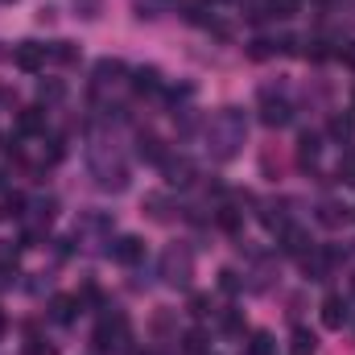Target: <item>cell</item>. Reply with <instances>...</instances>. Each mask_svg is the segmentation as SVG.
I'll use <instances>...</instances> for the list:
<instances>
[{"mask_svg": "<svg viewBox=\"0 0 355 355\" xmlns=\"http://www.w3.org/2000/svg\"><path fill=\"white\" fill-rule=\"evenodd\" d=\"M261 120H265L268 128H285V124L293 120V107H289V99H281V95L265 91V95H261Z\"/></svg>", "mask_w": 355, "mask_h": 355, "instance_id": "6", "label": "cell"}, {"mask_svg": "<svg viewBox=\"0 0 355 355\" xmlns=\"http://www.w3.org/2000/svg\"><path fill=\"white\" fill-rule=\"evenodd\" d=\"M335 174H339L343 186H355V149H352V153H343V162H339V170H335Z\"/></svg>", "mask_w": 355, "mask_h": 355, "instance_id": "28", "label": "cell"}, {"mask_svg": "<svg viewBox=\"0 0 355 355\" xmlns=\"http://www.w3.org/2000/svg\"><path fill=\"white\" fill-rule=\"evenodd\" d=\"M62 95H67V83H58V79H42L37 83V99L42 103H58Z\"/></svg>", "mask_w": 355, "mask_h": 355, "instance_id": "20", "label": "cell"}, {"mask_svg": "<svg viewBox=\"0 0 355 355\" xmlns=\"http://www.w3.org/2000/svg\"><path fill=\"white\" fill-rule=\"evenodd\" d=\"M322 322H327L331 331H339V327L347 322V302H343L339 293H327V297H322Z\"/></svg>", "mask_w": 355, "mask_h": 355, "instance_id": "12", "label": "cell"}, {"mask_svg": "<svg viewBox=\"0 0 355 355\" xmlns=\"http://www.w3.org/2000/svg\"><path fill=\"white\" fill-rule=\"evenodd\" d=\"M289 352H293V355H314V352H318V335H314V331H306V327H297V331H293V339H289Z\"/></svg>", "mask_w": 355, "mask_h": 355, "instance_id": "16", "label": "cell"}, {"mask_svg": "<svg viewBox=\"0 0 355 355\" xmlns=\"http://www.w3.org/2000/svg\"><path fill=\"white\" fill-rule=\"evenodd\" d=\"M240 285H244V281H240L236 268H223V272H219V289H223V293H240Z\"/></svg>", "mask_w": 355, "mask_h": 355, "instance_id": "31", "label": "cell"}, {"mask_svg": "<svg viewBox=\"0 0 355 355\" xmlns=\"http://www.w3.org/2000/svg\"><path fill=\"white\" fill-rule=\"evenodd\" d=\"M335 50H331V42L327 37H314V42H306V58H314V62H322V58H331Z\"/></svg>", "mask_w": 355, "mask_h": 355, "instance_id": "26", "label": "cell"}, {"mask_svg": "<svg viewBox=\"0 0 355 355\" xmlns=\"http://www.w3.org/2000/svg\"><path fill=\"white\" fill-rule=\"evenodd\" d=\"M112 261L116 265H141L145 261V244L137 240V236H120V240H112Z\"/></svg>", "mask_w": 355, "mask_h": 355, "instance_id": "7", "label": "cell"}, {"mask_svg": "<svg viewBox=\"0 0 355 355\" xmlns=\"http://www.w3.org/2000/svg\"><path fill=\"white\" fill-rule=\"evenodd\" d=\"M79 310H83L79 293H75V297H71V293H58V297L50 302V318H54V322H62V327H67V322H75V314H79Z\"/></svg>", "mask_w": 355, "mask_h": 355, "instance_id": "11", "label": "cell"}, {"mask_svg": "<svg viewBox=\"0 0 355 355\" xmlns=\"http://www.w3.org/2000/svg\"><path fill=\"white\" fill-rule=\"evenodd\" d=\"M137 153H141V162H153V166H162V162L170 157L157 132H141V137H137Z\"/></svg>", "mask_w": 355, "mask_h": 355, "instance_id": "10", "label": "cell"}, {"mask_svg": "<svg viewBox=\"0 0 355 355\" xmlns=\"http://www.w3.org/2000/svg\"><path fill=\"white\" fill-rule=\"evenodd\" d=\"M331 137L335 141H355V116H335L331 120Z\"/></svg>", "mask_w": 355, "mask_h": 355, "instance_id": "22", "label": "cell"}, {"mask_svg": "<svg viewBox=\"0 0 355 355\" xmlns=\"http://www.w3.org/2000/svg\"><path fill=\"white\" fill-rule=\"evenodd\" d=\"M50 58H54V62H67V67H71V62H79V50H75L71 42H54V46H50Z\"/></svg>", "mask_w": 355, "mask_h": 355, "instance_id": "25", "label": "cell"}, {"mask_svg": "<svg viewBox=\"0 0 355 355\" xmlns=\"http://www.w3.org/2000/svg\"><path fill=\"white\" fill-rule=\"evenodd\" d=\"M277 244H281V252H285V257H302V261H306V257L314 252V240H310V232H306V227H297V223L281 227Z\"/></svg>", "mask_w": 355, "mask_h": 355, "instance_id": "5", "label": "cell"}, {"mask_svg": "<svg viewBox=\"0 0 355 355\" xmlns=\"http://www.w3.org/2000/svg\"><path fill=\"white\" fill-rule=\"evenodd\" d=\"M190 314H194V318H207V314H211V297L194 293V297H190Z\"/></svg>", "mask_w": 355, "mask_h": 355, "instance_id": "32", "label": "cell"}, {"mask_svg": "<svg viewBox=\"0 0 355 355\" xmlns=\"http://www.w3.org/2000/svg\"><path fill=\"white\" fill-rule=\"evenodd\" d=\"M91 170H95L99 190H124V186H128V170H124L120 162H95Z\"/></svg>", "mask_w": 355, "mask_h": 355, "instance_id": "8", "label": "cell"}, {"mask_svg": "<svg viewBox=\"0 0 355 355\" xmlns=\"http://www.w3.org/2000/svg\"><path fill=\"white\" fill-rule=\"evenodd\" d=\"M124 343H128V318H124V314L99 318V327H95V335H91V347L99 355H107V352H120Z\"/></svg>", "mask_w": 355, "mask_h": 355, "instance_id": "2", "label": "cell"}, {"mask_svg": "<svg viewBox=\"0 0 355 355\" xmlns=\"http://www.w3.org/2000/svg\"><path fill=\"white\" fill-rule=\"evenodd\" d=\"M248 58H252V62H265V58H272V42H268V37H257V42L248 46Z\"/></svg>", "mask_w": 355, "mask_h": 355, "instance_id": "29", "label": "cell"}, {"mask_svg": "<svg viewBox=\"0 0 355 355\" xmlns=\"http://www.w3.org/2000/svg\"><path fill=\"white\" fill-rule=\"evenodd\" d=\"M162 174H166L170 186H190L194 182V162L190 157H166L162 162Z\"/></svg>", "mask_w": 355, "mask_h": 355, "instance_id": "9", "label": "cell"}, {"mask_svg": "<svg viewBox=\"0 0 355 355\" xmlns=\"http://www.w3.org/2000/svg\"><path fill=\"white\" fill-rule=\"evenodd\" d=\"M318 153H322V141H318L314 132H302V141H297V162H302V166H314Z\"/></svg>", "mask_w": 355, "mask_h": 355, "instance_id": "17", "label": "cell"}, {"mask_svg": "<svg viewBox=\"0 0 355 355\" xmlns=\"http://www.w3.org/2000/svg\"><path fill=\"white\" fill-rule=\"evenodd\" d=\"M297 8H302V0H265V12L268 17H281V21H289Z\"/></svg>", "mask_w": 355, "mask_h": 355, "instance_id": "21", "label": "cell"}, {"mask_svg": "<svg viewBox=\"0 0 355 355\" xmlns=\"http://www.w3.org/2000/svg\"><path fill=\"white\" fill-rule=\"evenodd\" d=\"M46 58H50V46H42V42H21L12 50V67L25 71V75H37L46 67Z\"/></svg>", "mask_w": 355, "mask_h": 355, "instance_id": "4", "label": "cell"}, {"mask_svg": "<svg viewBox=\"0 0 355 355\" xmlns=\"http://www.w3.org/2000/svg\"><path fill=\"white\" fill-rule=\"evenodd\" d=\"M272 352H277V343H272L268 331H257V335L248 339V355H272Z\"/></svg>", "mask_w": 355, "mask_h": 355, "instance_id": "24", "label": "cell"}, {"mask_svg": "<svg viewBox=\"0 0 355 355\" xmlns=\"http://www.w3.org/2000/svg\"><path fill=\"white\" fill-rule=\"evenodd\" d=\"M4 4H12V0H4Z\"/></svg>", "mask_w": 355, "mask_h": 355, "instance_id": "39", "label": "cell"}, {"mask_svg": "<svg viewBox=\"0 0 355 355\" xmlns=\"http://www.w3.org/2000/svg\"><path fill=\"white\" fill-rule=\"evenodd\" d=\"M46 128V112L42 107H21L17 112V132L21 137H33V132H42Z\"/></svg>", "mask_w": 355, "mask_h": 355, "instance_id": "14", "label": "cell"}, {"mask_svg": "<svg viewBox=\"0 0 355 355\" xmlns=\"http://www.w3.org/2000/svg\"><path fill=\"white\" fill-rule=\"evenodd\" d=\"M25 355H54V347H46V343H29Z\"/></svg>", "mask_w": 355, "mask_h": 355, "instance_id": "36", "label": "cell"}, {"mask_svg": "<svg viewBox=\"0 0 355 355\" xmlns=\"http://www.w3.org/2000/svg\"><path fill=\"white\" fill-rule=\"evenodd\" d=\"M223 331H227V335H240V331H244V318H240L236 310H227V314H223Z\"/></svg>", "mask_w": 355, "mask_h": 355, "instance_id": "34", "label": "cell"}, {"mask_svg": "<svg viewBox=\"0 0 355 355\" xmlns=\"http://www.w3.org/2000/svg\"><path fill=\"white\" fill-rule=\"evenodd\" d=\"M182 352L186 355H207V335H202V331H186V335H182Z\"/></svg>", "mask_w": 355, "mask_h": 355, "instance_id": "23", "label": "cell"}, {"mask_svg": "<svg viewBox=\"0 0 355 355\" xmlns=\"http://www.w3.org/2000/svg\"><path fill=\"white\" fill-rule=\"evenodd\" d=\"M215 223H219L223 232H240V211H232V207H219V215H215Z\"/></svg>", "mask_w": 355, "mask_h": 355, "instance_id": "27", "label": "cell"}, {"mask_svg": "<svg viewBox=\"0 0 355 355\" xmlns=\"http://www.w3.org/2000/svg\"><path fill=\"white\" fill-rule=\"evenodd\" d=\"M343 219H347V207H339V202H318V223L339 227Z\"/></svg>", "mask_w": 355, "mask_h": 355, "instance_id": "19", "label": "cell"}, {"mask_svg": "<svg viewBox=\"0 0 355 355\" xmlns=\"http://www.w3.org/2000/svg\"><path fill=\"white\" fill-rule=\"evenodd\" d=\"M4 327H8V322H4V314H0V335H4Z\"/></svg>", "mask_w": 355, "mask_h": 355, "instance_id": "37", "label": "cell"}, {"mask_svg": "<svg viewBox=\"0 0 355 355\" xmlns=\"http://www.w3.org/2000/svg\"><path fill=\"white\" fill-rule=\"evenodd\" d=\"M120 79H124V62H120V58H103V62L95 67V87H107V83L116 87Z\"/></svg>", "mask_w": 355, "mask_h": 355, "instance_id": "15", "label": "cell"}, {"mask_svg": "<svg viewBox=\"0 0 355 355\" xmlns=\"http://www.w3.org/2000/svg\"><path fill=\"white\" fill-rule=\"evenodd\" d=\"M352 293H355V277H352Z\"/></svg>", "mask_w": 355, "mask_h": 355, "instance_id": "38", "label": "cell"}, {"mask_svg": "<svg viewBox=\"0 0 355 355\" xmlns=\"http://www.w3.org/2000/svg\"><path fill=\"white\" fill-rule=\"evenodd\" d=\"M75 8H79V17H87V21H95L103 4H99V0H75Z\"/></svg>", "mask_w": 355, "mask_h": 355, "instance_id": "33", "label": "cell"}, {"mask_svg": "<svg viewBox=\"0 0 355 355\" xmlns=\"http://www.w3.org/2000/svg\"><path fill=\"white\" fill-rule=\"evenodd\" d=\"M244 132H248V124H244L240 107H223V112L211 120V128H207V137H211V153H215L219 162L236 157V149L244 145Z\"/></svg>", "mask_w": 355, "mask_h": 355, "instance_id": "1", "label": "cell"}, {"mask_svg": "<svg viewBox=\"0 0 355 355\" xmlns=\"http://www.w3.org/2000/svg\"><path fill=\"white\" fill-rule=\"evenodd\" d=\"M261 219H265V227H268V232H281V227H289V215H285V202H268V207H265V215H261Z\"/></svg>", "mask_w": 355, "mask_h": 355, "instance_id": "18", "label": "cell"}, {"mask_svg": "<svg viewBox=\"0 0 355 355\" xmlns=\"http://www.w3.org/2000/svg\"><path fill=\"white\" fill-rule=\"evenodd\" d=\"M335 54H339V58H343V62H347V67H355V42H347V46H339V50H335Z\"/></svg>", "mask_w": 355, "mask_h": 355, "instance_id": "35", "label": "cell"}, {"mask_svg": "<svg viewBox=\"0 0 355 355\" xmlns=\"http://www.w3.org/2000/svg\"><path fill=\"white\" fill-rule=\"evenodd\" d=\"M0 215H25V194H4Z\"/></svg>", "mask_w": 355, "mask_h": 355, "instance_id": "30", "label": "cell"}, {"mask_svg": "<svg viewBox=\"0 0 355 355\" xmlns=\"http://www.w3.org/2000/svg\"><path fill=\"white\" fill-rule=\"evenodd\" d=\"M132 91L137 95H157L162 91V71L157 67H137L132 71Z\"/></svg>", "mask_w": 355, "mask_h": 355, "instance_id": "13", "label": "cell"}, {"mask_svg": "<svg viewBox=\"0 0 355 355\" xmlns=\"http://www.w3.org/2000/svg\"><path fill=\"white\" fill-rule=\"evenodd\" d=\"M190 277H194V257H190V248H166L162 252V281L166 285H190Z\"/></svg>", "mask_w": 355, "mask_h": 355, "instance_id": "3", "label": "cell"}]
</instances>
